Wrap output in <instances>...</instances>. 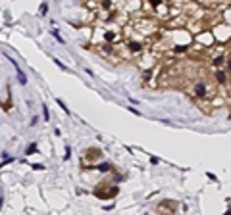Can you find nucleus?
Listing matches in <instances>:
<instances>
[{
    "label": "nucleus",
    "instance_id": "2",
    "mask_svg": "<svg viewBox=\"0 0 231 215\" xmlns=\"http://www.w3.org/2000/svg\"><path fill=\"white\" fill-rule=\"evenodd\" d=\"M127 50H129L131 54H141L142 50H145V44L139 42V40H129V42H127Z\"/></svg>",
    "mask_w": 231,
    "mask_h": 215
},
{
    "label": "nucleus",
    "instance_id": "15",
    "mask_svg": "<svg viewBox=\"0 0 231 215\" xmlns=\"http://www.w3.org/2000/svg\"><path fill=\"white\" fill-rule=\"evenodd\" d=\"M46 10H48V4H42L41 6V14H46Z\"/></svg>",
    "mask_w": 231,
    "mask_h": 215
},
{
    "label": "nucleus",
    "instance_id": "7",
    "mask_svg": "<svg viewBox=\"0 0 231 215\" xmlns=\"http://www.w3.org/2000/svg\"><path fill=\"white\" fill-rule=\"evenodd\" d=\"M35 152H37V142H31V144H29V148H27V156L35 154Z\"/></svg>",
    "mask_w": 231,
    "mask_h": 215
},
{
    "label": "nucleus",
    "instance_id": "10",
    "mask_svg": "<svg viewBox=\"0 0 231 215\" xmlns=\"http://www.w3.org/2000/svg\"><path fill=\"white\" fill-rule=\"evenodd\" d=\"M52 35H54V39H56V40H58V42H62V44H64V39H62V37H60V33H58V31H56V29H54V33H52Z\"/></svg>",
    "mask_w": 231,
    "mask_h": 215
},
{
    "label": "nucleus",
    "instance_id": "13",
    "mask_svg": "<svg viewBox=\"0 0 231 215\" xmlns=\"http://www.w3.org/2000/svg\"><path fill=\"white\" fill-rule=\"evenodd\" d=\"M54 63H56V65L60 67V69H65V65H64V63H62L60 60H56V58H54Z\"/></svg>",
    "mask_w": 231,
    "mask_h": 215
},
{
    "label": "nucleus",
    "instance_id": "6",
    "mask_svg": "<svg viewBox=\"0 0 231 215\" xmlns=\"http://www.w3.org/2000/svg\"><path fill=\"white\" fill-rule=\"evenodd\" d=\"M96 169H98V171H100V173H108L110 169H112V165H110V163H100V165H98Z\"/></svg>",
    "mask_w": 231,
    "mask_h": 215
},
{
    "label": "nucleus",
    "instance_id": "11",
    "mask_svg": "<svg viewBox=\"0 0 231 215\" xmlns=\"http://www.w3.org/2000/svg\"><path fill=\"white\" fill-rule=\"evenodd\" d=\"M56 102H58V104H60V108H62V110H64V111H65V114H70V110H68V106H65V104H64V102H62V100H60V98H58V100H56Z\"/></svg>",
    "mask_w": 231,
    "mask_h": 215
},
{
    "label": "nucleus",
    "instance_id": "16",
    "mask_svg": "<svg viewBox=\"0 0 231 215\" xmlns=\"http://www.w3.org/2000/svg\"><path fill=\"white\" fill-rule=\"evenodd\" d=\"M129 111H131V114H135V115H141V111L135 110V108H129Z\"/></svg>",
    "mask_w": 231,
    "mask_h": 215
},
{
    "label": "nucleus",
    "instance_id": "12",
    "mask_svg": "<svg viewBox=\"0 0 231 215\" xmlns=\"http://www.w3.org/2000/svg\"><path fill=\"white\" fill-rule=\"evenodd\" d=\"M70 156H71V148H70V146H65V156H64V160H70Z\"/></svg>",
    "mask_w": 231,
    "mask_h": 215
},
{
    "label": "nucleus",
    "instance_id": "3",
    "mask_svg": "<svg viewBox=\"0 0 231 215\" xmlns=\"http://www.w3.org/2000/svg\"><path fill=\"white\" fill-rule=\"evenodd\" d=\"M8 60H10V63H12V65L16 67V71H17V81H19L21 85H25V83H27V77H25V73H23V71H21V67H19V63H16V62H14L12 58H8Z\"/></svg>",
    "mask_w": 231,
    "mask_h": 215
},
{
    "label": "nucleus",
    "instance_id": "1",
    "mask_svg": "<svg viewBox=\"0 0 231 215\" xmlns=\"http://www.w3.org/2000/svg\"><path fill=\"white\" fill-rule=\"evenodd\" d=\"M191 96H196V98H208V96H214V90H212V86H210V83L206 81V79L202 77V79H199L195 85H193V88H191Z\"/></svg>",
    "mask_w": 231,
    "mask_h": 215
},
{
    "label": "nucleus",
    "instance_id": "5",
    "mask_svg": "<svg viewBox=\"0 0 231 215\" xmlns=\"http://www.w3.org/2000/svg\"><path fill=\"white\" fill-rule=\"evenodd\" d=\"M225 62H227V54H225V56H224V54H219L218 58H214V65H216V67H222Z\"/></svg>",
    "mask_w": 231,
    "mask_h": 215
},
{
    "label": "nucleus",
    "instance_id": "8",
    "mask_svg": "<svg viewBox=\"0 0 231 215\" xmlns=\"http://www.w3.org/2000/svg\"><path fill=\"white\" fill-rule=\"evenodd\" d=\"M42 115H45V121H48V119H50V111H48V108H46V106H42Z\"/></svg>",
    "mask_w": 231,
    "mask_h": 215
},
{
    "label": "nucleus",
    "instance_id": "9",
    "mask_svg": "<svg viewBox=\"0 0 231 215\" xmlns=\"http://www.w3.org/2000/svg\"><path fill=\"white\" fill-rule=\"evenodd\" d=\"M150 77H152V69L145 71V75H142V79H145V83H148V81H150Z\"/></svg>",
    "mask_w": 231,
    "mask_h": 215
},
{
    "label": "nucleus",
    "instance_id": "4",
    "mask_svg": "<svg viewBox=\"0 0 231 215\" xmlns=\"http://www.w3.org/2000/svg\"><path fill=\"white\" fill-rule=\"evenodd\" d=\"M216 81H218L219 85H227V73L219 69V71L216 73Z\"/></svg>",
    "mask_w": 231,
    "mask_h": 215
},
{
    "label": "nucleus",
    "instance_id": "14",
    "mask_svg": "<svg viewBox=\"0 0 231 215\" xmlns=\"http://www.w3.org/2000/svg\"><path fill=\"white\" fill-rule=\"evenodd\" d=\"M31 167H33V169H39V171H42V169H45V165H39V163H33Z\"/></svg>",
    "mask_w": 231,
    "mask_h": 215
},
{
    "label": "nucleus",
    "instance_id": "17",
    "mask_svg": "<svg viewBox=\"0 0 231 215\" xmlns=\"http://www.w3.org/2000/svg\"><path fill=\"white\" fill-rule=\"evenodd\" d=\"M2 202H4V200H2V196H0V208H2Z\"/></svg>",
    "mask_w": 231,
    "mask_h": 215
}]
</instances>
